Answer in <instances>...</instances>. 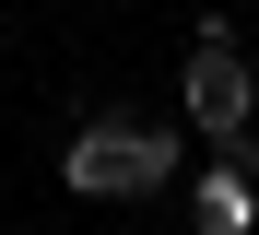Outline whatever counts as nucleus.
Wrapping results in <instances>:
<instances>
[{"label":"nucleus","instance_id":"7ed1b4c3","mask_svg":"<svg viewBox=\"0 0 259 235\" xmlns=\"http://www.w3.org/2000/svg\"><path fill=\"white\" fill-rule=\"evenodd\" d=\"M189 235H259V165L212 153V165L189 176Z\"/></svg>","mask_w":259,"mask_h":235},{"label":"nucleus","instance_id":"f257e3e1","mask_svg":"<svg viewBox=\"0 0 259 235\" xmlns=\"http://www.w3.org/2000/svg\"><path fill=\"white\" fill-rule=\"evenodd\" d=\"M71 200H153V188H177V129H130V118H95V129H71Z\"/></svg>","mask_w":259,"mask_h":235},{"label":"nucleus","instance_id":"f03ea898","mask_svg":"<svg viewBox=\"0 0 259 235\" xmlns=\"http://www.w3.org/2000/svg\"><path fill=\"white\" fill-rule=\"evenodd\" d=\"M177 106H189V129H200V141H247V118H259V71L236 59V35H200V47H189Z\"/></svg>","mask_w":259,"mask_h":235}]
</instances>
